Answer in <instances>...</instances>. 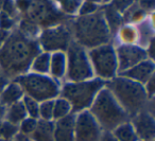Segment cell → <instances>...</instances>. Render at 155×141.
Instances as JSON below:
<instances>
[{"label": "cell", "instance_id": "obj_25", "mask_svg": "<svg viewBox=\"0 0 155 141\" xmlns=\"http://www.w3.org/2000/svg\"><path fill=\"white\" fill-rule=\"evenodd\" d=\"M72 113L71 105L66 99L58 96L53 101V121L68 117Z\"/></svg>", "mask_w": 155, "mask_h": 141}, {"label": "cell", "instance_id": "obj_9", "mask_svg": "<svg viewBox=\"0 0 155 141\" xmlns=\"http://www.w3.org/2000/svg\"><path fill=\"white\" fill-rule=\"evenodd\" d=\"M25 18L46 29L63 24L66 16L58 11L50 0H31Z\"/></svg>", "mask_w": 155, "mask_h": 141}, {"label": "cell", "instance_id": "obj_16", "mask_svg": "<svg viewBox=\"0 0 155 141\" xmlns=\"http://www.w3.org/2000/svg\"><path fill=\"white\" fill-rule=\"evenodd\" d=\"M25 97V92L22 90V88L20 87V85L13 81L9 82L8 85L5 87V89L2 90L1 94H0V104L5 107H8L10 105L17 103L19 101H21Z\"/></svg>", "mask_w": 155, "mask_h": 141}, {"label": "cell", "instance_id": "obj_19", "mask_svg": "<svg viewBox=\"0 0 155 141\" xmlns=\"http://www.w3.org/2000/svg\"><path fill=\"white\" fill-rule=\"evenodd\" d=\"M28 117L27 113L25 110L24 104H22V101H19L17 103H14V104L10 105L5 108V120L7 122L14 125H19L20 122L24 119Z\"/></svg>", "mask_w": 155, "mask_h": 141}, {"label": "cell", "instance_id": "obj_27", "mask_svg": "<svg viewBox=\"0 0 155 141\" xmlns=\"http://www.w3.org/2000/svg\"><path fill=\"white\" fill-rule=\"evenodd\" d=\"M21 101L22 104H24L25 110L27 113V116L30 118H34V119H38L39 102H37L36 100H34V99L30 98L28 96H25Z\"/></svg>", "mask_w": 155, "mask_h": 141}, {"label": "cell", "instance_id": "obj_11", "mask_svg": "<svg viewBox=\"0 0 155 141\" xmlns=\"http://www.w3.org/2000/svg\"><path fill=\"white\" fill-rule=\"evenodd\" d=\"M102 128L89 110L74 113V141H100Z\"/></svg>", "mask_w": 155, "mask_h": 141}, {"label": "cell", "instance_id": "obj_5", "mask_svg": "<svg viewBox=\"0 0 155 141\" xmlns=\"http://www.w3.org/2000/svg\"><path fill=\"white\" fill-rule=\"evenodd\" d=\"M105 82L98 77L81 82H67L61 87L60 96L71 105L73 113L88 110Z\"/></svg>", "mask_w": 155, "mask_h": 141}, {"label": "cell", "instance_id": "obj_38", "mask_svg": "<svg viewBox=\"0 0 155 141\" xmlns=\"http://www.w3.org/2000/svg\"><path fill=\"white\" fill-rule=\"evenodd\" d=\"M30 1L31 0H17L18 9H19L21 12H25V13H26L29 5H30Z\"/></svg>", "mask_w": 155, "mask_h": 141}, {"label": "cell", "instance_id": "obj_30", "mask_svg": "<svg viewBox=\"0 0 155 141\" xmlns=\"http://www.w3.org/2000/svg\"><path fill=\"white\" fill-rule=\"evenodd\" d=\"M37 124H38V119H34V118L27 117L26 119L22 120V121L20 122L19 125H18V130H19V134L30 137L31 135L34 133V130H36Z\"/></svg>", "mask_w": 155, "mask_h": 141}, {"label": "cell", "instance_id": "obj_23", "mask_svg": "<svg viewBox=\"0 0 155 141\" xmlns=\"http://www.w3.org/2000/svg\"><path fill=\"white\" fill-rule=\"evenodd\" d=\"M137 34H138V41L137 45L140 46L141 48L146 49L148 47V45L153 41V26L152 22L144 20L139 24V26L137 27Z\"/></svg>", "mask_w": 155, "mask_h": 141}, {"label": "cell", "instance_id": "obj_22", "mask_svg": "<svg viewBox=\"0 0 155 141\" xmlns=\"http://www.w3.org/2000/svg\"><path fill=\"white\" fill-rule=\"evenodd\" d=\"M50 67V53L49 52H39L30 65V69L33 73L37 74H48Z\"/></svg>", "mask_w": 155, "mask_h": 141}, {"label": "cell", "instance_id": "obj_43", "mask_svg": "<svg viewBox=\"0 0 155 141\" xmlns=\"http://www.w3.org/2000/svg\"><path fill=\"white\" fill-rule=\"evenodd\" d=\"M86 1H89V2H94V3H97V2H100L101 0H86Z\"/></svg>", "mask_w": 155, "mask_h": 141}, {"label": "cell", "instance_id": "obj_15", "mask_svg": "<svg viewBox=\"0 0 155 141\" xmlns=\"http://www.w3.org/2000/svg\"><path fill=\"white\" fill-rule=\"evenodd\" d=\"M54 141H74V113L54 121Z\"/></svg>", "mask_w": 155, "mask_h": 141}, {"label": "cell", "instance_id": "obj_8", "mask_svg": "<svg viewBox=\"0 0 155 141\" xmlns=\"http://www.w3.org/2000/svg\"><path fill=\"white\" fill-rule=\"evenodd\" d=\"M88 57L94 74L104 82L110 81L118 74V61L116 50L110 44L93 48L88 51Z\"/></svg>", "mask_w": 155, "mask_h": 141}, {"label": "cell", "instance_id": "obj_20", "mask_svg": "<svg viewBox=\"0 0 155 141\" xmlns=\"http://www.w3.org/2000/svg\"><path fill=\"white\" fill-rule=\"evenodd\" d=\"M103 17L108 27L110 34H116L121 26H123V17L117 10H115L112 5L106 7L103 11Z\"/></svg>", "mask_w": 155, "mask_h": 141}, {"label": "cell", "instance_id": "obj_42", "mask_svg": "<svg viewBox=\"0 0 155 141\" xmlns=\"http://www.w3.org/2000/svg\"><path fill=\"white\" fill-rule=\"evenodd\" d=\"M13 141H33V140L28 136H25V135H21V134H17L15 138L13 139Z\"/></svg>", "mask_w": 155, "mask_h": 141}, {"label": "cell", "instance_id": "obj_46", "mask_svg": "<svg viewBox=\"0 0 155 141\" xmlns=\"http://www.w3.org/2000/svg\"><path fill=\"white\" fill-rule=\"evenodd\" d=\"M102 1H104V2H108L110 0H102Z\"/></svg>", "mask_w": 155, "mask_h": 141}, {"label": "cell", "instance_id": "obj_32", "mask_svg": "<svg viewBox=\"0 0 155 141\" xmlns=\"http://www.w3.org/2000/svg\"><path fill=\"white\" fill-rule=\"evenodd\" d=\"M65 13L74 14L81 5V0H58Z\"/></svg>", "mask_w": 155, "mask_h": 141}, {"label": "cell", "instance_id": "obj_26", "mask_svg": "<svg viewBox=\"0 0 155 141\" xmlns=\"http://www.w3.org/2000/svg\"><path fill=\"white\" fill-rule=\"evenodd\" d=\"M20 33L22 35H25L26 37L30 39H36L41 34L39 31V26H37L36 24H34L33 21L29 20L28 18H24L21 19L19 24V29H18Z\"/></svg>", "mask_w": 155, "mask_h": 141}, {"label": "cell", "instance_id": "obj_39", "mask_svg": "<svg viewBox=\"0 0 155 141\" xmlns=\"http://www.w3.org/2000/svg\"><path fill=\"white\" fill-rule=\"evenodd\" d=\"M100 141H118L116 137L112 134V132H103Z\"/></svg>", "mask_w": 155, "mask_h": 141}, {"label": "cell", "instance_id": "obj_45", "mask_svg": "<svg viewBox=\"0 0 155 141\" xmlns=\"http://www.w3.org/2000/svg\"><path fill=\"white\" fill-rule=\"evenodd\" d=\"M2 2H3V0H0V8H1V5H2Z\"/></svg>", "mask_w": 155, "mask_h": 141}, {"label": "cell", "instance_id": "obj_21", "mask_svg": "<svg viewBox=\"0 0 155 141\" xmlns=\"http://www.w3.org/2000/svg\"><path fill=\"white\" fill-rule=\"evenodd\" d=\"M112 134L118 141H139L130 120L117 126L115 130H112Z\"/></svg>", "mask_w": 155, "mask_h": 141}, {"label": "cell", "instance_id": "obj_34", "mask_svg": "<svg viewBox=\"0 0 155 141\" xmlns=\"http://www.w3.org/2000/svg\"><path fill=\"white\" fill-rule=\"evenodd\" d=\"M15 26V20L11 17V16L7 15L5 13L0 14V29L5 31H9Z\"/></svg>", "mask_w": 155, "mask_h": 141}, {"label": "cell", "instance_id": "obj_3", "mask_svg": "<svg viewBox=\"0 0 155 141\" xmlns=\"http://www.w3.org/2000/svg\"><path fill=\"white\" fill-rule=\"evenodd\" d=\"M71 32L75 43L89 50L110 44L112 35L101 12L80 16L71 26Z\"/></svg>", "mask_w": 155, "mask_h": 141}, {"label": "cell", "instance_id": "obj_37", "mask_svg": "<svg viewBox=\"0 0 155 141\" xmlns=\"http://www.w3.org/2000/svg\"><path fill=\"white\" fill-rule=\"evenodd\" d=\"M139 1V8L144 12L152 11L154 9V0H138Z\"/></svg>", "mask_w": 155, "mask_h": 141}, {"label": "cell", "instance_id": "obj_4", "mask_svg": "<svg viewBox=\"0 0 155 141\" xmlns=\"http://www.w3.org/2000/svg\"><path fill=\"white\" fill-rule=\"evenodd\" d=\"M88 110L103 132H112L118 125L130 120L129 115L105 86L98 92Z\"/></svg>", "mask_w": 155, "mask_h": 141}, {"label": "cell", "instance_id": "obj_10", "mask_svg": "<svg viewBox=\"0 0 155 141\" xmlns=\"http://www.w3.org/2000/svg\"><path fill=\"white\" fill-rule=\"evenodd\" d=\"M73 41L71 26L60 24L46 28L38 36V45L45 52L66 51Z\"/></svg>", "mask_w": 155, "mask_h": 141}, {"label": "cell", "instance_id": "obj_18", "mask_svg": "<svg viewBox=\"0 0 155 141\" xmlns=\"http://www.w3.org/2000/svg\"><path fill=\"white\" fill-rule=\"evenodd\" d=\"M54 121L38 120L36 130H34L30 138L33 141H54L53 139Z\"/></svg>", "mask_w": 155, "mask_h": 141}, {"label": "cell", "instance_id": "obj_24", "mask_svg": "<svg viewBox=\"0 0 155 141\" xmlns=\"http://www.w3.org/2000/svg\"><path fill=\"white\" fill-rule=\"evenodd\" d=\"M120 45H137V29L131 25H123L116 32Z\"/></svg>", "mask_w": 155, "mask_h": 141}, {"label": "cell", "instance_id": "obj_36", "mask_svg": "<svg viewBox=\"0 0 155 141\" xmlns=\"http://www.w3.org/2000/svg\"><path fill=\"white\" fill-rule=\"evenodd\" d=\"M1 8L3 9V13H5L7 15L11 16L12 18L15 16L16 8H15V5L13 3V1H12V0H3Z\"/></svg>", "mask_w": 155, "mask_h": 141}, {"label": "cell", "instance_id": "obj_29", "mask_svg": "<svg viewBox=\"0 0 155 141\" xmlns=\"http://www.w3.org/2000/svg\"><path fill=\"white\" fill-rule=\"evenodd\" d=\"M53 101L54 100H47L39 102V120L53 121Z\"/></svg>", "mask_w": 155, "mask_h": 141}, {"label": "cell", "instance_id": "obj_35", "mask_svg": "<svg viewBox=\"0 0 155 141\" xmlns=\"http://www.w3.org/2000/svg\"><path fill=\"white\" fill-rule=\"evenodd\" d=\"M98 5L94 2H89L86 1L82 5V7L80 8V14L81 16H87L91 15V14H95L96 12H98Z\"/></svg>", "mask_w": 155, "mask_h": 141}, {"label": "cell", "instance_id": "obj_6", "mask_svg": "<svg viewBox=\"0 0 155 141\" xmlns=\"http://www.w3.org/2000/svg\"><path fill=\"white\" fill-rule=\"evenodd\" d=\"M14 81L20 85L25 92V96L30 97L37 102L54 100L60 96V84L56 80L48 74L27 72L15 77Z\"/></svg>", "mask_w": 155, "mask_h": 141}, {"label": "cell", "instance_id": "obj_44", "mask_svg": "<svg viewBox=\"0 0 155 141\" xmlns=\"http://www.w3.org/2000/svg\"><path fill=\"white\" fill-rule=\"evenodd\" d=\"M0 141H13V140H10V139H5V138H1V137H0Z\"/></svg>", "mask_w": 155, "mask_h": 141}, {"label": "cell", "instance_id": "obj_2", "mask_svg": "<svg viewBox=\"0 0 155 141\" xmlns=\"http://www.w3.org/2000/svg\"><path fill=\"white\" fill-rule=\"evenodd\" d=\"M105 87L112 92L130 118L146 109L152 110L149 107L152 100L149 99L142 84L119 75L105 82Z\"/></svg>", "mask_w": 155, "mask_h": 141}, {"label": "cell", "instance_id": "obj_28", "mask_svg": "<svg viewBox=\"0 0 155 141\" xmlns=\"http://www.w3.org/2000/svg\"><path fill=\"white\" fill-rule=\"evenodd\" d=\"M144 16H146V12L141 10L140 8H130L127 12H124V17H123V21L127 22H133V24H140L143 21Z\"/></svg>", "mask_w": 155, "mask_h": 141}, {"label": "cell", "instance_id": "obj_40", "mask_svg": "<svg viewBox=\"0 0 155 141\" xmlns=\"http://www.w3.org/2000/svg\"><path fill=\"white\" fill-rule=\"evenodd\" d=\"M10 34H11L10 31H5V30H1V29H0V48L2 47L3 44L7 41V39L9 38Z\"/></svg>", "mask_w": 155, "mask_h": 141}, {"label": "cell", "instance_id": "obj_17", "mask_svg": "<svg viewBox=\"0 0 155 141\" xmlns=\"http://www.w3.org/2000/svg\"><path fill=\"white\" fill-rule=\"evenodd\" d=\"M67 58L66 53L63 51L50 53V67L49 73L54 80H60L66 75Z\"/></svg>", "mask_w": 155, "mask_h": 141}, {"label": "cell", "instance_id": "obj_31", "mask_svg": "<svg viewBox=\"0 0 155 141\" xmlns=\"http://www.w3.org/2000/svg\"><path fill=\"white\" fill-rule=\"evenodd\" d=\"M17 134H19L17 125L9 123V122H7L5 120L1 123V125H0V137H1V138L13 140Z\"/></svg>", "mask_w": 155, "mask_h": 141}, {"label": "cell", "instance_id": "obj_14", "mask_svg": "<svg viewBox=\"0 0 155 141\" xmlns=\"http://www.w3.org/2000/svg\"><path fill=\"white\" fill-rule=\"evenodd\" d=\"M154 69L155 65L153 60L147 58L132 68L125 70L124 72L120 73V75L144 85L151 77H154Z\"/></svg>", "mask_w": 155, "mask_h": 141}, {"label": "cell", "instance_id": "obj_1", "mask_svg": "<svg viewBox=\"0 0 155 141\" xmlns=\"http://www.w3.org/2000/svg\"><path fill=\"white\" fill-rule=\"evenodd\" d=\"M39 52L41 47L36 39L28 38L18 30L14 31L0 48V72L13 80L25 74Z\"/></svg>", "mask_w": 155, "mask_h": 141}, {"label": "cell", "instance_id": "obj_41", "mask_svg": "<svg viewBox=\"0 0 155 141\" xmlns=\"http://www.w3.org/2000/svg\"><path fill=\"white\" fill-rule=\"evenodd\" d=\"M9 82H10V79H8L5 74H2V73L0 72V94H1L2 90L5 89V87L8 85Z\"/></svg>", "mask_w": 155, "mask_h": 141}, {"label": "cell", "instance_id": "obj_12", "mask_svg": "<svg viewBox=\"0 0 155 141\" xmlns=\"http://www.w3.org/2000/svg\"><path fill=\"white\" fill-rule=\"evenodd\" d=\"M115 50L118 61L119 74L149 58L146 49L138 45H119Z\"/></svg>", "mask_w": 155, "mask_h": 141}, {"label": "cell", "instance_id": "obj_7", "mask_svg": "<svg viewBox=\"0 0 155 141\" xmlns=\"http://www.w3.org/2000/svg\"><path fill=\"white\" fill-rule=\"evenodd\" d=\"M66 51V77L68 82H81L94 79L95 74L88 57V51L75 41L70 44Z\"/></svg>", "mask_w": 155, "mask_h": 141}, {"label": "cell", "instance_id": "obj_33", "mask_svg": "<svg viewBox=\"0 0 155 141\" xmlns=\"http://www.w3.org/2000/svg\"><path fill=\"white\" fill-rule=\"evenodd\" d=\"M133 2L134 0H113L112 7L121 14L127 12L132 7Z\"/></svg>", "mask_w": 155, "mask_h": 141}, {"label": "cell", "instance_id": "obj_13", "mask_svg": "<svg viewBox=\"0 0 155 141\" xmlns=\"http://www.w3.org/2000/svg\"><path fill=\"white\" fill-rule=\"evenodd\" d=\"M139 141H154L155 120L153 111L146 109L130 118Z\"/></svg>", "mask_w": 155, "mask_h": 141}]
</instances>
